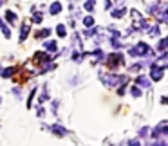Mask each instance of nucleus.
<instances>
[{"label":"nucleus","instance_id":"aec40b11","mask_svg":"<svg viewBox=\"0 0 168 146\" xmlns=\"http://www.w3.org/2000/svg\"><path fill=\"white\" fill-rule=\"evenodd\" d=\"M146 134H148V128H143V130L139 132V135H146Z\"/></svg>","mask_w":168,"mask_h":146},{"label":"nucleus","instance_id":"7ed1b4c3","mask_svg":"<svg viewBox=\"0 0 168 146\" xmlns=\"http://www.w3.org/2000/svg\"><path fill=\"white\" fill-rule=\"evenodd\" d=\"M51 132H52V134H56V135H65V134H67V130H65L63 126H60V124H52V126H51Z\"/></svg>","mask_w":168,"mask_h":146},{"label":"nucleus","instance_id":"f8f14e48","mask_svg":"<svg viewBox=\"0 0 168 146\" xmlns=\"http://www.w3.org/2000/svg\"><path fill=\"white\" fill-rule=\"evenodd\" d=\"M5 18H7L9 22H15V20H16V15H15V13H11V11H7V13H5Z\"/></svg>","mask_w":168,"mask_h":146},{"label":"nucleus","instance_id":"423d86ee","mask_svg":"<svg viewBox=\"0 0 168 146\" xmlns=\"http://www.w3.org/2000/svg\"><path fill=\"white\" fill-rule=\"evenodd\" d=\"M60 9H62V5H60L58 2H54V4L51 5V13H52V15H58V13H60Z\"/></svg>","mask_w":168,"mask_h":146},{"label":"nucleus","instance_id":"f3484780","mask_svg":"<svg viewBox=\"0 0 168 146\" xmlns=\"http://www.w3.org/2000/svg\"><path fill=\"white\" fill-rule=\"evenodd\" d=\"M165 47H166V38H163V40L159 42V49H161V51H165Z\"/></svg>","mask_w":168,"mask_h":146},{"label":"nucleus","instance_id":"f257e3e1","mask_svg":"<svg viewBox=\"0 0 168 146\" xmlns=\"http://www.w3.org/2000/svg\"><path fill=\"white\" fill-rule=\"evenodd\" d=\"M163 70H165V65H157V63L152 65V79L154 81H159L163 78Z\"/></svg>","mask_w":168,"mask_h":146},{"label":"nucleus","instance_id":"f03ea898","mask_svg":"<svg viewBox=\"0 0 168 146\" xmlns=\"http://www.w3.org/2000/svg\"><path fill=\"white\" fill-rule=\"evenodd\" d=\"M123 62V56L121 54H118V52H114V54H110V58H109V67H116L118 63H121Z\"/></svg>","mask_w":168,"mask_h":146},{"label":"nucleus","instance_id":"ddd939ff","mask_svg":"<svg viewBox=\"0 0 168 146\" xmlns=\"http://www.w3.org/2000/svg\"><path fill=\"white\" fill-rule=\"evenodd\" d=\"M85 9H87V11H94V2H92V0L85 2Z\"/></svg>","mask_w":168,"mask_h":146},{"label":"nucleus","instance_id":"6ab92c4d","mask_svg":"<svg viewBox=\"0 0 168 146\" xmlns=\"http://www.w3.org/2000/svg\"><path fill=\"white\" fill-rule=\"evenodd\" d=\"M33 18H35V22H36V24H38V22H42V15H40V13H36V15L33 16Z\"/></svg>","mask_w":168,"mask_h":146},{"label":"nucleus","instance_id":"a211bd4d","mask_svg":"<svg viewBox=\"0 0 168 146\" xmlns=\"http://www.w3.org/2000/svg\"><path fill=\"white\" fill-rule=\"evenodd\" d=\"M150 34H152V36H157V34H159V29H157V27H152V29H150Z\"/></svg>","mask_w":168,"mask_h":146},{"label":"nucleus","instance_id":"9d476101","mask_svg":"<svg viewBox=\"0 0 168 146\" xmlns=\"http://www.w3.org/2000/svg\"><path fill=\"white\" fill-rule=\"evenodd\" d=\"M83 24L87 25V27H92V25H94V18H92V16H87V18L83 20Z\"/></svg>","mask_w":168,"mask_h":146},{"label":"nucleus","instance_id":"20e7f679","mask_svg":"<svg viewBox=\"0 0 168 146\" xmlns=\"http://www.w3.org/2000/svg\"><path fill=\"white\" fill-rule=\"evenodd\" d=\"M136 83H137V85H141V87H145V89H148V87H150L148 78H145V76H139V78L136 79Z\"/></svg>","mask_w":168,"mask_h":146},{"label":"nucleus","instance_id":"6e6552de","mask_svg":"<svg viewBox=\"0 0 168 146\" xmlns=\"http://www.w3.org/2000/svg\"><path fill=\"white\" fill-rule=\"evenodd\" d=\"M51 34V31L49 29H44V31H36V38H45V36H49Z\"/></svg>","mask_w":168,"mask_h":146},{"label":"nucleus","instance_id":"0eeeda50","mask_svg":"<svg viewBox=\"0 0 168 146\" xmlns=\"http://www.w3.org/2000/svg\"><path fill=\"white\" fill-rule=\"evenodd\" d=\"M123 15H125V7H119L118 11H112V16L114 18H121Z\"/></svg>","mask_w":168,"mask_h":146},{"label":"nucleus","instance_id":"9b49d317","mask_svg":"<svg viewBox=\"0 0 168 146\" xmlns=\"http://www.w3.org/2000/svg\"><path fill=\"white\" fill-rule=\"evenodd\" d=\"M45 49H49V51H56V42H45Z\"/></svg>","mask_w":168,"mask_h":146},{"label":"nucleus","instance_id":"1a4fd4ad","mask_svg":"<svg viewBox=\"0 0 168 146\" xmlns=\"http://www.w3.org/2000/svg\"><path fill=\"white\" fill-rule=\"evenodd\" d=\"M56 32H58V36H65V32H67L65 25H63V24H60L58 27H56Z\"/></svg>","mask_w":168,"mask_h":146},{"label":"nucleus","instance_id":"4468645a","mask_svg":"<svg viewBox=\"0 0 168 146\" xmlns=\"http://www.w3.org/2000/svg\"><path fill=\"white\" fill-rule=\"evenodd\" d=\"M92 56H96L98 59H101V58H103V52H101V49H96V51L92 52Z\"/></svg>","mask_w":168,"mask_h":146},{"label":"nucleus","instance_id":"39448f33","mask_svg":"<svg viewBox=\"0 0 168 146\" xmlns=\"http://www.w3.org/2000/svg\"><path fill=\"white\" fill-rule=\"evenodd\" d=\"M27 34H29V24H25L24 27H22V31H20V38H22V42L27 38Z\"/></svg>","mask_w":168,"mask_h":146},{"label":"nucleus","instance_id":"2eb2a0df","mask_svg":"<svg viewBox=\"0 0 168 146\" xmlns=\"http://www.w3.org/2000/svg\"><path fill=\"white\" fill-rule=\"evenodd\" d=\"M13 72H15V69H5L2 74H4V78H9V76H13Z\"/></svg>","mask_w":168,"mask_h":146},{"label":"nucleus","instance_id":"dca6fc26","mask_svg":"<svg viewBox=\"0 0 168 146\" xmlns=\"http://www.w3.org/2000/svg\"><path fill=\"white\" fill-rule=\"evenodd\" d=\"M132 96H136V97H139V96H141V90H139L137 87H134V89H132Z\"/></svg>","mask_w":168,"mask_h":146}]
</instances>
